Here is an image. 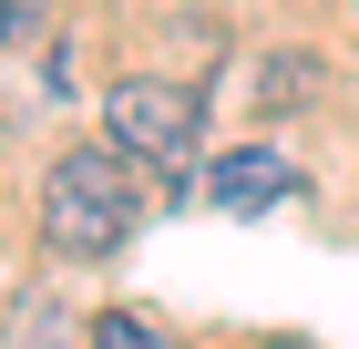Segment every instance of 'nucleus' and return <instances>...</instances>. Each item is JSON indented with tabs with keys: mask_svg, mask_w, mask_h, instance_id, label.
Listing matches in <instances>:
<instances>
[{
	"mask_svg": "<svg viewBox=\"0 0 359 349\" xmlns=\"http://www.w3.org/2000/svg\"><path fill=\"white\" fill-rule=\"evenodd\" d=\"M0 319H11V288H0Z\"/></svg>",
	"mask_w": 359,
	"mask_h": 349,
	"instance_id": "9",
	"label": "nucleus"
},
{
	"mask_svg": "<svg viewBox=\"0 0 359 349\" xmlns=\"http://www.w3.org/2000/svg\"><path fill=\"white\" fill-rule=\"evenodd\" d=\"M257 349H318V339H257Z\"/></svg>",
	"mask_w": 359,
	"mask_h": 349,
	"instance_id": "8",
	"label": "nucleus"
},
{
	"mask_svg": "<svg viewBox=\"0 0 359 349\" xmlns=\"http://www.w3.org/2000/svg\"><path fill=\"white\" fill-rule=\"evenodd\" d=\"M103 144L134 154L144 175H185L205 154V93L195 82H165V72H134L103 93Z\"/></svg>",
	"mask_w": 359,
	"mask_h": 349,
	"instance_id": "2",
	"label": "nucleus"
},
{
	"mask_svg": "<svg viewBox=\"0 0 359 349\" xmlns=\"http://www.w3.org/2000/svg\"><path fill=\"white\" fill-rule=\"evenodd\" d=\"M287 195H298V164L267 154V144H236V154L205 164V206L216 216H267V206H287Z\"/></svg>",
	"mask_w": 359,
	"mask_h": 349,
	"instance_id": "3",
	"label": "nucleus"
},
{
	"mask_svg": "<svg viewBox=\"0 0 359 349\" xmlns=\"http://www.w3.org/2000/svg\"><path fill=\"white\" fill-rule=\"evenodd\" d=\"M0 349H72V308H62L52 288H31L11 319H0Z\"/></svg>",
	"mask_w": 359,
	"mask_h": 349,
	"instance_id": "5",
	"label": "nucleus"
},
{
	"mask_svg": "<svg viewBox=\"0 0 359 349\" xmlns=\"http://www.w3.org/2000/svg\"><path fill=\"white\" fill-rule=\"evenodd\" d=\"M236 82H247V103H257V113H298L329 72H318V52H298V41H287V52H257Z\"/></svg>",
	"mask_w": 359,
	"mask_h": 349,
	"instance_id": "4",
	"label": "nucleus"
},
{
	"mask_svg": "<svg viewBox=\"0 0 359 349\" xmlns=\"http://www.w3.org/2000/svg\"><path fill=\"white\" fill-rule=\"evenodd\" d=\"M83 349H185V339H165V329L134 319V308H113V319H93V329H83Z\"/></svg>",
	"mask_w": 359,
	"mask_h": 349,
	"instance_id": "6",
	"label": "nucleus"
},
{
	"mask_svg": "<svg viewBox=\"0 0 359 349\" xmlns=\"http://www.w3.org/2000/svg\"><path fill=\"white\" fill-rule=\"evenodd\" d=\"M11 31H21V0H0V41H11Z\"/></svg>",
	"mask_w": 359,
	"mask_h": 349,
	"instance_id": "7",
	"label": "nucleus"
},
{
	"mask_svg": "<svg viewBox=\"0 0 359 349\" xmlns=\"http://www.w3.org/2000/svg\"><path fill=\"white\" fill-rule=\"evenodd\" d=\"M134 226H144V164L134 154H113V144L52 154V175H41V237H52V257L103 268Z\"/></svg>",
	"mask_w": 359,
	"mask_h": 349,
	"instance_id": "1",
	"label": "nucleus"
}]
</instances>
